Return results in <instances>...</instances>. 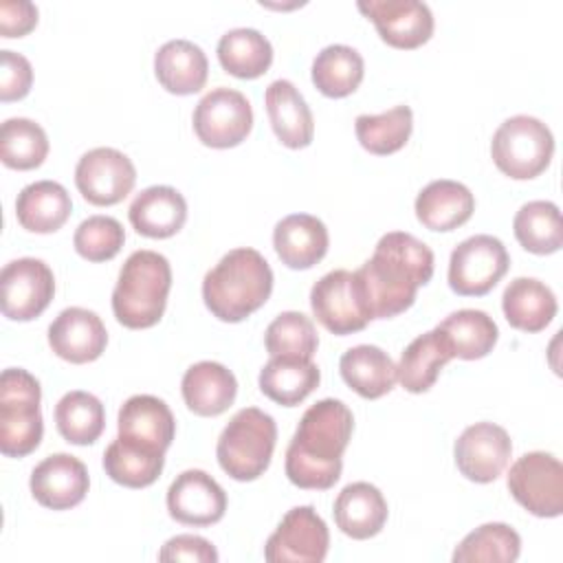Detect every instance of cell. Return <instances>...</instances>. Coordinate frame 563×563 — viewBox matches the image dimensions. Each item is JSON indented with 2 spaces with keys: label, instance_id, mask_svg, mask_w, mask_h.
Masks as SVG:
<instances>
[{
  "label": "cell",
  "instance_id": "13",
  "mask_svg": "<svg viewBox=\"0 0 563 563\" xmlns=\"http://www.w3.org/2000/svg\"><path fill=\"white\" fill-rule=\"evenodd\" d=\"M0 288L2 314L11 321H31L48 308L55 295V277L42 260L20 257L2 268Z\"/></svg>",
  "mask_w": 563,
  "mask_h": 563
},
{
  "label": "cell",
  "instance_id": "6",
  "mask_svg": "<svg viewBox=\"0 0 563 563\" xmlns=\"http://www.w3.org/2000/svg\"><path fill=\"white\" fill-rule=\"evenodd\" d=\"M42 389L33 374L9 367L0 376V451L7 457L33 453L44 433L40 413Z\"/></svg>",
  "mask_w": 563,
  "mask_h": 563
},
{
  "label": "cell",
  "instance_id": "24",
  "mask_svg": "<svg viewBox=\"0 0 563 563\" xmlns=\"http://www.w3.org/2000/svg\"><path fill=\"white\" fill-rule=\"evenodd\" d=\"M180 391L189 411L209 418L224 413L233 405L238 380L222 363L200 361L185 372Z\"/></svg>",
  "mask_w": 563,
  "mask_h": 563
},
{
  "label": "cell",
  "instance_id": "37",
  "mask_svg": "<svg viewBox=\"0 0 563 563\" xmlns=\"http://www.w3.org/2000/svg\"><path fill=\"white\" fill-rule=\"evenodd\" d=\"M165 453L130 444L121 438L112 440L103 453L106 475L128 488H145L154 484L163 471Z\"/></svg>",
  "mask_w": 563,
  "mask_h": 563
},
{
  "label": "cell",
  "instance_id": "33",
  "mask_svg": "<svg viewBox=\"0 0 563 563\" xmlns=\"http://www.w3.org/2000/svg\"><path fill=\"white\" fill-rule=\"evenodd\" d=\"M442 336L446 339L453 358H464V361H475L484 358L488 352H493L499 330L493 317H488L484 310L475 308H464L451 312L444 321L435 325Z\"/></svg>",
  "mask_w": 563,
  "mask_h": 563
},
{
  "label": "cell",
  "instance_id": "11",
  "mask_svg": "<svg viewBox=\"0 0 563 563\" xmlns=\"http://www.w3.org/2000/svg\"><path fill=\"white\" fill-rule=\"evenodd\" d=\"M194 132L207 147L227 150L240 145L253 128L249 99L233 88H213L194 110Z\"/></svg>",
  "mask_w": 563,
  "mask_h": 563
},
{
  "label": "cell",
  "instance_id": "22",
  "mask_svg": "<svg viewBox=\"0 0 563 563\" xmlns=\"http://www.w3.org/2000/svg\"><path fill=\"white\" fill-rule=\"evenodd\" d=\"M264 103H266L273 132L282 141V145L290 150H301L312 143V134H314L312 112L292 81L275 79L266 88Z\"/></svg>",
  "mask_w": 563,
  "mask_h": 563
},
{
  "label": "cell",
  "instance_id": "1",
  "mask_svg": "<svg viewBox=\"0 0 563 563\" xmlns=\"http://www.w3.org/2000/svg\"><path fill=\"white\" fill-rule=\"evenodd\" d=\"M354 416L345 402L323 398L308 407L286 449V477L306 490L332 488L343 471V451Z\"/></svg>",
  "mask_w": 563,
  "mask_h": 563
},
{
  "label": "cell",
  "instance_id": "5",
  "mask_svg": "<svg viewBox=\"0 0 563 563\" xmlns=\"http://www.w3.org/2000/svg\"><path fill=\"white\" fill-rule=\"evenodd\" d=\"M275 440L277 424L273 416L257 407H244L229 420L218 438V464L229 477L253 482L268 468Z\"/></svg>",
  "mask_w": 563,
  "mask_h": 563
},
{
  "label": "cell",
  "instance_id": "8",
  "mask_svg": "<svg viewBox=\"0 0 563 563\" xmlns=\"http://www.w3.org/2000/svg\"><path fill=\"white\" fill-rule=\"evenodd\" d=\"M310 306L317 321L339 336L358 332L372 321L361 279L345 268L325 273L312 286Z\"/></svg>",
  "mask_w": 563,
  "mask_h": 563
},
{
  "label": "cell",
  "instance_id": "23",
  "mask_svg": "<svg viewBox=\"0 0 563 563\" xmlns=\"http://www.w3.org/2000/svg\"><path fill=\"white\" fill-rule=\"evenodd\" d=\"M128 216L136 233L163 240L183 229L187 220V202L178 189L169 185H154L132 200Z\"/></svg>",
  "mask_w": 563,
  "mask_h": 563
},
{
  "label": "cell",
  "instance_id": "44",
  "mask_svg": "<svg viewBox=\"0 0 563 563\" xmlns=\"http://www.w3.org/2000/svg\"><path fill=\"white\" fill-rule=\"evenodd\" d=\"M33 84L31 62L13 51H0V99L18 101L29 95Z\"/></svg>",
  "mask_w": 563,
  "mask_h": 563
},
{
  "label": "cell",
  "instance_id": "21",
  "mask_svg": "<svg viewBox=\"0 0 563 563\" xmlns=\"http://www.w3.org/2000/svg\"><path fill=\"white\" fill-rule=\"evenodd\" d=\"M328 229L310 213H292L275 224L273 246L282 264L295 271L312 268L328 253Z\"/></svg>",
  "mask_w": 563,
  "mask_h": 563
},
{
  "label": "cell",
  "instance_id": "20",
  "mask_svg": "<svg viewBox=\"0 0 563 563\" xmlns=\"http://www.w3.org/2000/svg\"><path fill=\"white\" fill-rule=\"evenodd\" d=\"M117 424V438L158 453H165L176 435L174 413L165 400L150 394L130 396L119 409Z\"/></svg>",
  "mask_w": 563,
  "mask_h": 563
},
{
  "label": "cell",
  "instance_id": "15",
  "mask_svg": "<svg viewBox=\"0 0 563 563\" xmlns=\"http://www.w3.org/2000/svg\"><path fill=\"white\" fill-rule=\"evenodd\" d=\"M512 453L510 435L495 422H475L455 440L453 455L457 471L477 484L495 482Z\"/></svg>",
  "mask_w": 563,
  "mask_h": 563
},
{
  "label": "cell",
  "instance_id": "40",
  "mask_svg": "<svg viewBox=\"0 0 563 563\" xmlns=\"http://www.w3.org/2000/svg\"><path fill=\"white\" fill-rule=\"evenodd\" d=\"M48 154V136L40 123L15 117L0 128V158L11 169H35Z\"/></svg>",
  "mask_w": 563,
  "mask_h": 563
},
{
  "label": "cell",
  "instance_id": "45",
  "mask_svg": "<svg viewBox=\"0 0 563 563\" xmlns=\"http://www.w3.org/2000/svg\"><path fill=\"white\" fill-rule=\"evenodd\" d=\"M158 561H189V563H216L218 552L205 537L176 534L158 552Z\"/></svg>",
  "mask_w": 563,
  "mask_h": 563
},
{
  "label": "cell",
  "instance_id": "9",
  "mask_svg": "<svg viewBox=\"0 0 563 563\" xmlns=\"http://www.w3.org/2000/svg\"><path fill=\"white\" fill-rule=\"evenodd\" d=\"M510 266L504 242L495 235H473L460 242L449 260V286L462 297L490 292Z\"/></svg>",
  "mask_w": 563,
  "mask_h": 563
},
{
  "label": "cell",
  "instance_id": "35",
  "mask_svg": "<svg viewBox=\"0 0 563 563\" xmlns=\"http://www.w3.org/2000/svg\"><path fill=\"white\" fill-rule=\"evenodd\" d=\"M365 64L356 48L330 44L312 62V84L325 97L341 99L352 95L363 81Z\"/></svg>",
  "mask_w": 563,
  "mask_h": 563
},
{
  "label": "cell",
  "instance_id": "31",
  "mask_svg": "<svg viewBox=\"0 0 563 563\" xmlns=\"http://www.w3.org/2000/svg\"><path fill=\"white\" fill-rule=\"evenodd\" d=\"M339 369L347 387L367 400L389 394L398 380L396 365L387 352L376 345H354L343 352Z\"/></svg>",
  "mask_w": 563,
  "mask_h": 563
},
{
  "label": "cell",
  "instance_id": "19",
  "mask_svg": "<svg viewBox=\"0 0 563 563\" xmlns=\"http://www.w3.org/2000/svg\"><path fill=\"white\" fill-rule=\"evenodd\" d=\"M108 343V332L101 317L88 308H66L48 325L51 350L75 365L97 361Z\"/></svg>",
  "mask_w": 563,
  "mask_h": 563
},
{
  "label": "cell",
  "instance_id": "16",
  "mask_svg": "<svg viewBox=\"0 0 563 563\" xmlns=\"http://www.w3.org/2000/svg\"><path fill=\"white\" fill-rule=\"evenodd\" d=\"M358 11L367 15L380 40L394 48H418L433 35V13L418 0H361Z\"/></svg>",
  "mask_w": 563,
  "mask_h": 563
},
{
  "label": "cell",
  "instance_id": "4",
  "mask_svg": "<svg viewBox=\"0 0 563 563\" xmlns=\"http://www.w3.org/2000/svg\"><path fill=\"white\" fill-rule=\"evenodd\" d=\"M172 288V268L156 251H134L119 271L112 290V312L130 330L152 328L161 321Z\"/></svg>",
  "mask_w": 563,
  "mask_h": 563
},
{
  "label": "cell",
  "instance_id": "41",
  "mask_svg": "<svg viewBox=\"0 0 563 563\" xmlns=\"http://www.w3.org/2000/svg\"><path fill=\"white\" fill-rule=\"evenodd\" d=\"M521 537L506 523H484L468 532L453 552L455 563H512L519 559Z\"/></svg>",
  "mask_w": 563,
  "mask_h": 563
},
{
  "label": "cell",
  "instance_id": "26",
  "mask_svg": "<svg viewBox=\"0 0 563 563\" xmlns=\"http://www.w3.org/2000/svg\"><path fill=\"white\" fill-rule=\"evenodd\" d=\"M158 84L172 95H194L205 88L209 62L205 51L189 40H169L154 55Z\"/></svg>",
  "mask_w": 563,
  "mask_h": 563
},
{
  "label": "cell",
  "instance_id": "43",
  "mask_svg": "<svg viewBox=\"0 0 563 563\" xmlns=\"http://www.w3.org/2000/svg\"><path fill=\"white\" fill-rule=\"evenodd\" d=\"M125 242V231L117 218L110 216H90L86 218L75 235V251L88 262L112 260Z\"/></svg>",
  "mask_w": 563,
  "mask_h": 563
},
{
  "label": "cell",
  "instance_id": "39",
  "mask_svg": "<svg viewBox=\"0 0 563 563\" xmlns=\"http://www.w3.org/2000/svg\"><path fill=\"white\" fill-rule=\"evenodd\" d=\"M358 143L376 156H387L405 147L413 130L409 106H396L383 114H361L354 123Z\"/></svg>",
  "mask_w": 563,
  "mask_h": 563
},
{
  "label": "cell",
  "instance_id": "7",
  "mask_svg": "<svg viewBox=\"0 0 563 563\" xmlns=\"http://www.w3.org/2000/svg\"><path fill=\"white\" fill-rule=\"evenodd\" d=\"M554 154V136L537 117L506 119L493 134L490 156L497 169L515 180H528L548 169Z\"/></svg>",
  "mask_w": 563,
  "mask_h": 563
},
{
  "label": "cell",
  "instance_id": "3",
  "mask_svg": "<svg viewBox=\"0 0 563 563\" xmlns=\"http://www.w3.org/2000/svg\"><path fill=\"white\" fill-rule=\"evenodd\" d=\"M273 290V271L262 253L229 251L202 279V299L213 317L238 323L260 310Z\"/></svg>",
  "mask_w": 563,
  "mask_h": 563
},
{
  "label": "cell",
  "instance_id": "38",
  "mask_svg": "<svg viewBox=\"0 0 563 563\" xmlns=\"http://www.w3.org/2000/svg\"><path fill=\"white\" fill-rule=\"evenodd\" d=\"M512 231L517 242L534 255H550L563 244L561 213L550 200L526 202L512 220Z\"/></svg>",
  "mask_w": 563,
  "mask_h": 563
},
{
  "label": "cell",
  "instance_id": "25",
  "mask_svg": "<svg viewBox=\"0 0 563 563\" xmlns=\"http://www.w3.org/2000/svg\"><path fill=\"white\" fill-rule=\"evenodd\" d=\"M336 528L352 539L376 537L387 521V501L369 482L347 484L334 499Z\"/></svg>",
  "mask_w": 563,
  "mask_h": 563
},
{
  "label": "cell",
  "instance_id": "27",
  "mask_svg": "<svg viewBox=\"0 0 563 563\" xmlns=\"http://www.w3.org/2000/svg\"><path fill=\"white\" fill-rule=\"evenodd\" d=\"M416 218L431 231H453L475 211V196L457 180H433L416 198Z\"/></svg>",
  "mask_w": 563,
  "mask_h": 563
},
{
  "label": "cell",
  "instance_id": "29",
  "mask_svg": "<svg viewBox=\"0 0 563 563\" xmlns=\"http://www.w3.org/2000/svg\"><path fill=\"white\" fill-rule=\"evenodd\" d=\"M321 372L312 358L271 356L260 372V389L277 405L295 407L303 402L319 385Z\"/></svg>",
  "mask_w": 563,
  "mask_h": 563
},
{
  "label": "cell",
  "instance_id": "46",
  "mask_svg": "<svg viewBox=\"0 0 563 563\" xmlns=\"http://www.w3.org/2000/svg\"><path fill=\"white\" fill-rule=\"evenodd\" d=\"M37 24V7L29 0L0 2V33L2 37H22Z\"/></svg>",
  "mask_w": 563,
  "mask_h": 563
},
{
  "label": "cell",
  "instance_id": "30",
  "mask_svg": "<svg viewBox=\"0 0 563 563\" xmlns=\"http://www.w3.org/2000/svg\"><path fill=\"white\" fill-rule=\"evenodd\" d=\"M501 308L512 328L521 332H541L556 314V297L543 282L534 277H517L506 286Z\"/></svg>",
  "mask_w": 563,
  "mask_h": 563
},
{
  "label": "cell",
  "instance_id": "34",
  "mask_svg": "<svg viewBox=\"0 0 563 563\" xmlns=\"http://www.w3.org/2000/svg\"><path fill=\"white\" fill-rule=\"evenodd\" d=\"M220 66L238 79H255L273 64L271 42L255 29H231L218 42Z\"/></svg>",
  "mask_w": 563,
  "mask_h": 563
},
{
  "label": "cell",
  "instance_id": "32",
  "mask_svg": "<svg viewBox=\"0 0 563 563\" xmlns=\"http://www.w3.org/2000/svg\"><path fill=\"white\" fill-rule=\"evenodd\" d=\"M453 358V352L438 328L416 336L396 365L400 385L411 394H422L433 387L442 367Z\"/></svg>",
  "mask_w": 563,
  "mask_h": 563
},
{
  "label": "cell",
  "instance_id": "42",
  "mask_svg": "<svg viewBox=\"0 0 563 563\" xmlns=\"http://www.w3.org/2000/svg\"><path fill=\"white\" fill-rule=\"evenodd\" d=\"M264 345L271 356H303L312 358L319 345L314 323L303 312H282L277 314L264 334Z\"/></svg>",
  "mask_w": 563,
  "mask_h": 563
},
{
  "label": "cell",
  "instance_id": "12",
  "mask_svg": "<svg viewBox=\"0 0 563 563\" xmlns=\"http://www.w3.org/2000/svg\"><path fill=\"white\" fill-rule=\"evenodd\" d=\"M330 548L325 521L312 506H297L284 515L264 545L268 563H321Z\"/></svg>",
  "mask_w": 563,
  "mask_h": 563
},
{
  "label": "cell",
  "instance_id": "17",
  "mask_svg": "<svg viewBox=\"0 0 563 563\" xmlns=\"http://www.w3.org/2000/svg\"><path fill=\"white\" fill-rule=\"evenodd\" d=\"M169 517L185 526H211L224 517L227 493L205 471H183L167 488Z\"/></svg>",
  "mask_w": 563,
  "mask_h": 563
},
{
  "label": "cell",
  "instance_id": "2",
  "mask_svg": "<svg viewBox=\"0 0 563 563\" xmlns=\"http://www.w3.org/2000/svg\"><path fill=\"white\" fill-rule=\"evenodd\" d=\"M361 279L372 319H389L405 312L420 286L433 277V251L405 231L385 233L374 255L354 271Z\"/></svg>",
  "mask_w": 563,
  "mask_h": 563
},
{
  "label": "cell",
  "instance_id": "18",
  "mask_svg": "<svg viewBox=\"0 0 563 563\" xmlns=\"http://www.w3.org/2000/svg\"><path fill=\"white\" fill-rule=\"evenodd\" d=\"M29 486L40 506L68 510L84 501L90 479L81 460L68 453H53L33 468Z\"/></svg>",
  "mask_w": 563,
  "mask_h": 563
},
{
  "label": "cell",
  "instance_id": "28",
  "mask_svg": "<svg viewBox=\"0 0 563 563\" xmlns=\"http://www.w3.org/2000/svg\"><path fill=\"white\" fill-rule=\"evenodd\" d=\"M73 211L70 194L55 180L26 185L15 198V216L31 233H53L66 224Z\"/></svg>",
  "mask_w": 563,
  "mask_h": 563
},
{
  "label": "cell",
  "instance_id": "10",
  "mask_svg": "<svg viewBox=\"0 0 563 563\" xmlns=\"http://www.w3.org/2000/svg\"><path fill=\"white\" fill-rule=\"evenodd\" d=\"M508 490L534 517H559L563 512V464L545 451L526 453L510 466Z\"/></svg>",
  "mask_w": 563,
  "mask_h": 563
},
{
  "label": "cell",
  "instance_id": "14",
  "mask_svg": "<svg viewBox=\"0 0 563 563\" xmlns=\"http://www.w3.org/2000/svg\"><path fill=\"white\" fill-rule=\"evenodd\" d=\"M136 183L132 161L114 147H95L86 152L75 167V185L79 194L97 207L121 202Z\"/></svg>",
  "mask_w": 563,
  "mask_h": 563
},
{
  "label": "cell",
  "instance_id": "36",
  "mask_svg": "<svg viewBox=\"0 0 563 563\" xmlns=\"http://www.w3.org/2000/svg\"><path fill=\"white\" fill-rule=\"evenodd\" d=\"M55 424L66 442L86 446L103 433L106 409L97 396L75 389L55 405Z\"/></svg>",
  "mask_w": 563,
  "mask_h": 563
}]
</instances>
